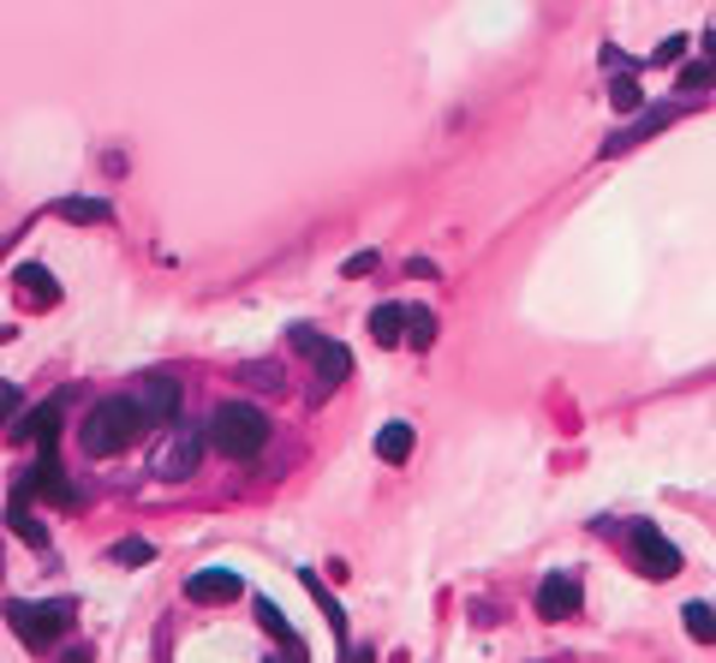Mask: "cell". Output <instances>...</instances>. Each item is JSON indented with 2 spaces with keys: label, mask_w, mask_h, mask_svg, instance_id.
<instances>
[{
  "label": "cell",
  "mask_w": 716,
  "mask_h": 663,
  "mask_svg": "<svg viewBox=\"0 0 716 663\" xmlns=\"http://www.w3.org/2000/svg\"><path fill=\"white\" fill-rule=\"evenodd\" d=\"M406 341H413L418 353H430V341H437V311H425V305H406Z\"/></svg>",
  "instance_id": "ac0fdd59"
},
{
  "label": "cell",
  "mask_w": 716,
  "mask_h": 663,
  "mask_svg": "<svg viewBox=\"0 0 716 663\" xmlns=\"http://www.w3.org/2000/svg\"><path fill=\"white\" fill-rule=\"evenodd\" d=\"M19 282H24V293H31V299H48V305H55V299H60V287H55V275H48V270H43V263H24V270H19Z\"/></svg>",
  "instance_id": "44dd1931"
},
{
  "label": "cell",
  "mask_w": 716,
  "mask_h": 663,
  "mask_svg": "<svg viewBox=\"0 0 716 663\" xmlns=\"http://www.w3.org/2000/svg\"><path fill=\"white\" fill-rule=\"evenodd\" d=\"M370 270H377V251H353V258H347V270H341V275H370Z\"/></svg>",
  "instance_id": "d4e9b609"
},
{
  "label": "cell",
  "mask_w": 716,
  "mask_h": 663,
  "mask_svg": "<svg viewBox=\"0 0 716 663\" xmlns=\"http://www.w3.org/2000/svg\"><path fill=\"white\" fill-rule=\"evenodd\" d=\"M67 663H90V652H84V646H72V652H67Z\"/></svg>",
  "instance_id": "484cf974"
},
{
  "label": "cell",
  "mask_w": 716,
  "mask_h": 663,
  "mask_svg": "<svg viewBox=\"0 0 716 663\" xmlns=\"http://www.w3.org/2000/svg\"><path fill=\"white\" fill-rule=\"evenodd\" d=\"M681 621H687V634H693L699 646H716V609L711 604H687Z\"/></svg>",
  "instance_id": "ffe728a7"
},
{
  "label": "cell",
  "mask_w": 716,
  "mask_h": 663,
  "mask_svg": "<svg viewBox=\"0 0 716 663\" xmlns=\"http://www.w3.org/2000/svg\"><path fill=\"white\" fill-rule=\"evenodd\" d=\"M580 597H585L580 580L561 568V573H549V580L537 585V616L544 621H568V616H580Z\"/></svg>",
  "instance_id": "9c48e42d"
},
{
  "label": "cell",
  "mask_w": 716,
  "mask_h": 663,
  "mask_svg": "<svg viewBox=\"0 0 716 663\" xmlns=\"http://www.w3.org/2000/svg\"><path fill=\"white\" fill-rule=\"evenodd\" d=\"M370 341H377V347H401L406 341V305H377V311H370Z\"/></svg>",
  "instance_id": "5bb4252c"
},
{
  "label": "cell",
  "mask_w": 716,
  "mask_h": 663,
  "mask_svg": "<svg viewBox=\"0 0 716 663\" xmlns=\"http://www.w3.org/2000/svg\"><path fill=\"white\" fill-rule=\"evenodd\" d=\"M19 490L24 496H43V502H55V508H79V490L67 484V473H60L55 454H43V461L31 466V478H19Z\"/></svg>",
  "instance_id": "ba28073f"
},
{
  "label": "cell",
  "mask_w": 716,
  "mask_h": 663,
  "mask_svg": "<svg viewBox=\"0 0 716 663\" xmlns=\"http://www.w3.org/2000/svg\"><path fill=\"white\" fill-rule=\"evenodd\" d=\"M7 526L19 532V538L31 544V550H43V556H48V532H43V520L31 514V496H24V490H12V502H7Z\"/></svg>",
  "instance_id": "7c38bea8"
},
{
  "label": "cell",
  "mask_w": 716,
  "mask_h": 663,
  "mask_svg": "<svg viewBox=\"0 0 716 663\" xmlns=\"http://www.w3.org/2000/svg\"><path fill=\"white\" fill-rule=\"evenodd\" d=\"M239 592H246L239 568H198V573L186 580V597H191V604H234Z\"/></svg>",
  "instance_id": "30bf717a"
},
{
  "label": "cell",
  "mask_w": 716,
  "mask_h": 663,
  "mask_svg": "<svg viewBox=\"0 0 716 663\" xmlns=\"http://www.w3.org/2000/svg\"><path fill=\"white\" fill-rule=\"evenodd\" d=\"M179 377H144V389H138V406H144L150 425H174L179 418Z\"/></svg>",
  "instance_id": "8fae6325"
},
{
  "label": "cell",
  "mask_w": 716,
  "mask_h": 663,
  "mask_svg": "<svg viewBox=\"0 0 716 663\" xmlns=\"http://www.w3.org/2000/svg\"><path fill=\"white\" fill-rule=\"evenodd\" d=\"M377 454H382L389 466H401L406 454H413V425H401V418H394V425H382V430H377Z\"/></svg>",
  "instance_id": "9a60e30c"
},
{
  "label": "cell",
  "mask_w": 716,
  "mask_h": 663,
  "mask_svg": "<svg viewBox=\"0 0 716 663\" xmlns=\"http://www.w3.org/2000/svg\"><path fill=\"white\" fill-rule=\"evenodd\" d=\"M55 215H67V222H79V227H102V222H114V210L102 198H67V203H55Z\"/></svg>",
  "instance_id": "2e32d148"
},
{
  "label": "cell",
  "mask_w": 716,
  "mask_h": 663,
  "mask_svg": "<svg viewBox=\"0 0 716 663\" xmlns=\"http://www.w3.org/2000/svg\"><path fill=\"white\" fill-rule=\"evenodd\" d=\"M144 406H138V394H108V401H96L90 406V418L79 425V442H84V454L90 461H108V454H120V449H132L138 437H144Z\"/></svg>",
  "instance_id": "6da1fadb"
},
{
  "label": "cell",
  "mask_w": 716,
  "mask_h": 663,
  "mask_svg": "<svg viewBox=\"0 0 716 663\" xmlns=\"http://www.w3.org/2000/svg\"><path fill=\"white\" fill-rule=\"evenodd\" d=\"M7 621H12V634H19L31 652H48V646L72 628V604H67V597H60V604H24V597H12Z\"/></svg>",
  "instance_id": "3957f363"
},
{
  "label": "cell",
  "mask_w": 716,
  "mask_h": 663,
  "mask_svg": "<svg viewBox=\"0 0 716 663\" xmlns=\"http://www.w3.org/2000/svg\"><path fill=\"white\" fill-rule=\"evenodd\" d=\"M687 55V36H669V43H663L657 48V55H651V60H657V67H675V60H681Z\"/></svg>",
  "instance_id": "cb8c5ba5"
},
{
  "label": "cell",
  "mask_w": 716,
  "mask_h": 663,
  "mask_svg": "<svg viewBox=\"0 0 716 663\" xmlns=\"http://www.w3.org/2000/svg\"><path fill=\"white\" fill-rule=\"evenodd\" d=\"M687 108H693V102H663V108H645V114H639V120L633 126H621V132L616 138H609V144H604V156H621V150H633V144H645V138L651 132H663V126H675V120H681V114Z\"/></svg>",
  "instance_id": "52a82bcc"
},
{
  "label": "cell",
  "mask_w": 716,
  "mask_h": 663,
  "mask_svg": "<svg viewBox=\"0 0 716 663\" xmlns=\"http://www.w3.org/2000/svg\"><path fill=\"white\" fill-rule=\"evenodd\" d=\"M203 442H210V430H198V425H174L168 430V442L156 449V478H191L198 473V461H203Z\"/></svg>",
  "instance_id": "5b68a950"
},
{
  "label": "cell",
  "mask_w": 716,
  "mask_h": 663,
  "mask_svg": "<svg viewBox=\"0 0 716 663\" xmlns=\"http://www.w3.org/2000/svg\"><path fill=\"white\" fill-rule=\"evenodd\" d=\"M12 437H31V442H43V454H55V442H60V401L36 406L24 425H12Z\"/></svg>",
  "instance_id": "4fadbf2b"
},
{
  "label": "cell",
  "mask_w": 716,
  "mask_h": 663,
  "mask_svg": "<svg viewBox=\"0 0 716 663\" xmlns=\"http://www.w3.org/2000/svg\"><path fill=\"white\" fill-rule=\"evenodd\" d=\"M633 556H639V568H645L651 580H675V573H681V550H675L651 520H639L633 526Z\"/></svg>",
  "instance_id": "8992f818"
},
{
  "label": "cell",
  "mask_w": 716,
  "mask_h": 663,
  "mask_svg": "<svg viewBox=\"0 0 716 663\" xmlns=\"http://www.w3.org/2000/svg\"><path fill=\"white\" fill-rule=\"evenodd\" d=\"M609 102H616L621 114H633V108H645V91H639V79H616L609 84Z\"/></svg>",
  "instance_id": "603a6c76"
},
{
  "label": "cell",
  "mask_w": 716,
  "mask_h": 663,
  "mask_svg": "<svg viewBox=\"0 0 716 663\" xmlns=\"http://www.w3.org/2000/svg\"><path fill=\"white\" fill-rule=\"evenodd\" d=\"M287 347L299 353V359H311L323 382H347V377H353V353L341 347V341H329V335H317V329H305V323L287 329Z\"/></svg>",
  "instance_id": "277c9868"
},
{
  "label": "cell",
  "mask_w": 716,
  "mask_h": 663,
  "mask_svg": "<svg viewBox=\"0 0 716 663\" xmlns=\"http://www.w3.org/2000/svg\"><path fill=\"white\" fill-rule=\"evenodd\" d=\"M210 442L227 454V461H258L268 449V413L251 401H222L210 418Z\"/></svg>",
  "instance_id": "7a4b0ae2"
},
{
  "label": "cell",
  "mask_w": 716,
  "mask_h": 663,
  "mask_svg": "<svg viewBox=\"0 0 716 663\" xmlns=\"http://www.w3.org/2000/svg\"><path fill=\"white\" fill-rule=\"evenodd\" d=\"M258 621L268 634H275V640H287L293 652H299V640H293V628H287V616H281V604H268V597H258Z\"/></svg>",
  "instance_id": "7402d4cb"
},
{
  "label": "cell",
  "mask_w": 716,
  "mask_h": 663,
  "mask_svg": "<svg viewBox=\"0 0 716 663\" xmlns=\"http://www.w3.org/2000/svg\"><path fill=\"white\" fill-rule=\"evenodd\" d=\"M711 84H716V67H711V55H705V60H687L681 79H675V91H681V102H693V96H705Z\"/></svg>",
  "instance_id": "e0dca14e"
},
{
  "label": "cell",
  "mask_w": 716,
  "mask_h": 663,
  "mask_svg": "<svg viewBox=\"0 0 716 663\" xmlns=\"http://www.w3.org/2000/svg\"><path fill=\"white\" fill-rule=\"evenodd\" d=\"M108 563H120V568H150V563H156V544H150V538H120V544L108 550Z\"/></svg>",
  "instance_id": "d6986e66"
}]
</instances>
